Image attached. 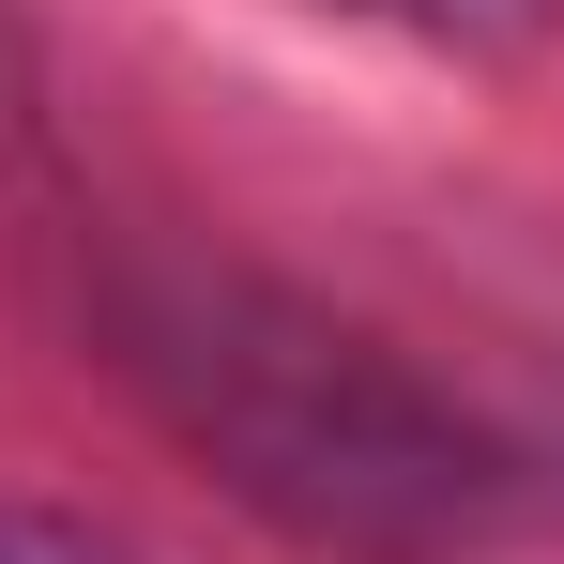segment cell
Masks as SVG:
<instances>
[{
    "mask_svg": "<svg viewBox=\"0 0 564 564\" xmlns=\"http://www.w3.org/2000/svg\"><path fill=\"white\" fill-rule=\"evenodd\" d=\"M122 351L245 503H275L290 534H321L351 564H443L503 503L488 443L427 381L381 367L367 336H336L321 305H290L260 275H153L122 305Z\"/></svg>",
    "mask_w": 564,
    "mask_h": 564,
    "instance_id": "1",
    "label": "cell"
}]
</instances>
